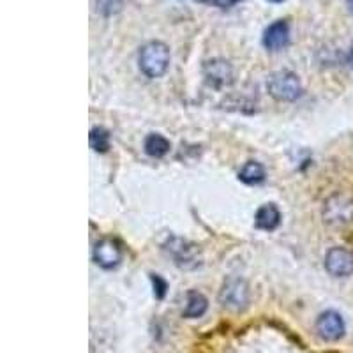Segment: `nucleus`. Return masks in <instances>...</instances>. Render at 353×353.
<instances>
[{"label":"nucleus","mask_w":353,"mask_h":353,"mask_svg":"<svg viewBox=\"0 0 353 353\" xmlns=\"http://www.w3.org/2000/svg\"><path fill=\"white\" fill-rule=\"evenodd\" d=\"M325 269L334 277H346L353 274V251L346 248H332L325 256Z\"/></svg>","instance_id":"0eeeda50"},{"label":"nucleus","mask_w":353,"mask_h":353,"mask_svg":"<svg viewBox=\"0 0 353 353\" xmlns=\"http://www.w3.org/2000/svg\"><path fill=\"white\" fill-rule=\"evenodd\" d=\"M122 256L124 254H122L121 245L112 241V239H103L94 248V261L99 265L101 269H115V267L121 265Z\"/></svg>","instance_id":"1a4fd4ad"},{"label":"nucleus","mask_w":353,"mask_h":353,"mask_svg":"<svg viewBox=\"0 0 353 353\" xmlns=\"http://www.w3.org/2000/svg\"><path fill=\"white\" fill-rule=\"evenodd\" d=\"M124 0H96V8L103 17H113L117 12H121Z\"/></svg>","instance_id":"dca6fc26"},{"label":"nucleus","mask_w":353,"mask_h":353,"mask_svg":"<svg viewBox=\"0 0 353 353\" xmlns=\"http://www.w3.org/2000/svg\"><path fill=\"white\" fill-rule=\"evenodd\" d=\"M352 62H353V52H352Z\"/></svg>","instance_id":"412c9836"},{"label":"nucleus","mask_w":353,"mask_h":353,"mask_svg":"<svg viewBox=\"0 0 353 353\" xmlns=\"http://www.w3.org/2000/svg\"><path fill=\"white\" fill-rule=\"evenodd\" d=\"M346 4H348V8L352 9V12H353V0H346Z\"/></svg>","instance_id":"6ab92c4d"},{"label":"nucleus","mask_w":353,"mask_h":353,"mask_svg":"<svg viewBox=\"0 0 353 353\" xmlns=\"http://www.w3.org/2000/svg\"><path fill=\"white\" fill-rule=\"evenodd\" d=\"M165 249L170 253V256L173 258V261H175V265L179 269L194 270L201 265L200 249H198V245L193 244V242L172 237L166 242Z\"/></svg>","instance_id":"39448f33"},{"label":"nucleus","mask_w":353,"mask_h":353,"mask_svg":"<svg viewBox=\"0 0 353 353\" xmlns=\"http://www.w3.org/2000/svg\"><path fill=\"white\" fill-rule=\"evenodd\" d=\"M270 2H283V0H270Z\"/></svg>","instance_id":"aec40b11"},{"label":"nucleus","mask_w":353,"mask_h":353,"mask_svg":"<svg viewBox=\"0 0 353 353\" xmlns=\"http://www.w3.org/2000/svg\"><path fill=\"white\" fill-rule=\"evenodd\" d=\"M207 309H209V301L205 297L203 293L196 292V290H191L188 292V297H185V305H184V318H201L205 313H207Z\"/></svg>","instance_id":"f8f14e48"},{"label":"nucleus","mask_w":353,"mask_h":353,"mask_svg":"<svg viewBox=\"0 0 353 353\" xmlns=\"http://www.w3.org/2000/svg\"><path fill=\"white\" fill-rule=\"evenodd\" d=\"M88 141H90V149L94 152L105 154L108 152L112 143H110V132L105 128H94L88 134Z\"/></svg>","instance_id":"2eb2a0df"},{"label":"nucleus","mask_w":353,"mask_h":353,"mask_svg":"<svg viewBox=\"0 0 353 353\" xmlns=\"http://www.w3.org/2000/svg\"><path fill=\"white\" fill-rule=\"evenodd\" d=\"M323 221L330 226H346L353 221V198L348 194H332L323 203Z\"/></svg>","instance_id":"20e7f679"},{"label":"nucleus","mask_w":353,"mask_h":353,"mask_svg":"<svg viewBox=\"0 0 353 353\" xmlns=\"http://www.w3.org/2000/svg\"><path fill=\"white\" fill-rule=\"evenodd\" d=\"M261 43L270 52L286 48L290 43V25L285 20H277L274 23H270L269 27L265 28Z\"/></svg>","instance_id":"9d476101"},{"label":"nucleus","mask_w":353,"mask_h":353,"mask_svg":"<svg viewBox=\"0 0 353 353\" xmlns=\"http://www.w3.org/2000/svg\"><path fill=\"white\" fill-rule=\"evenodd\" d=\"M170 149H172V143L163 134L154 132V134H149V137L145 138V152L149 154V156L165 157L170 152Z\"/></svg>","instance_id":"4468645a"},{"label":"nucleus","mask_w":353,"mask_h":353,"mask_svg":"<svg viewBox=\"0 0 353 353\" xmlns=\"http://www.w3.org/2000/svg\"><path fill=\"white\" fill-rule=\"evenodd\" d=\"M239 179L248 185H256L265 181V168L258 161H248L239 172Z\"/></svg>","instance_id":"ddd939ff"},{"label":"nucleus","mask_w":353,"mask_h":353,"mask_svg":"<svg viewBox=\"0 0 353 353\" xmlns=\"http://www.w3.org/2000/svg\"><path fill=\"white\" fill-rule=\"evenodd\" d=\"M217 299H219L221 307L226 309V311L242 313L244 309H248L249 301H251L249 285L241 277H230L221 286Z\"/></svg>","instance_id":"7ed1b4c3"},{"label":"nucleus","mask_w":353,"mask_h":353,"mask_svg":"<svg viewBox=\"0 0 353 353\" xmlns=\"http://www.w3.org/2000/svg\"><path fill=\"white\" fill-rule=\"evenodd\" d=\"M203 77L210 87L225 88L233 83V69L230 62L223 61V59H212V61L205 62Z\"/></svg>","instance_id":"6e6552de"},{"label":"nucleus","mask_w":353,"mask_h":353,"mask_svg":"<svg viewBox=\"0 0 353 353\" xmlns=\"http://www.w3.org/2000/svg\"><path fill=\"white\" fill-rule=\"evenodd\" d=\"M267 90L274 99L281 101V103H293L304 92L301 80L292 71L272 72L267 80Z\"/></svg>","instance_id":"f03ea898"},{"label":"nucleus","mask_w":353,"mask_h":353,"mask_svg":"<svg viewBox=\"0 0 353 353\" xmlns=\"http://www.w3.org/2000/svg\"><path fill=\"white\" fill-rule=\"evenodd\" d=\"M138 64L147 78L165 77L170 68V48L161 41H150L140 50Z\"/></svg>","instance_id":"f257e3e1"},{"label":"nucleus","mask_w":353,"mask_h":353,"mask_svg":"<svg viewBox=\"0 0 353 353\" xmlns=\"http://www.w3.org/2000/svg\"><path fill=\"white\" fill-rule=\"evenodd\" d=\"M205 2L217 6V8H232V6L239 4L241 0H205Z\"/></svg>","instance_id":"a211bd4d"},{"label":"nucleus","mask_w":353,"mask_h":353,"mask_svg":"<svg viewBox=\"0 0 353 353\" xmlns=\"http://www.w3.org/2000/svg\"><path fill=\"white\" fill-rule=\"evenodd\" d=\"M254 225L258 230L263 232H274L277 226L281 225V212L274 203H267L260 207L254 216Z\"/></svg>","instance_id":"9b49d317"},{"label":"nucleus","mask_w":353,"mask_h":353,"mask_svg":"<svg viewBox=\"0 0 353 353\" xmlns=\"http://www.w3.org/2000/svg\"><path fill=\"white\" fill-rule=\"evenodd\" d=\"M314 330H316L318 337L327 343L339 341L346 332L345 320L336 311H325L318 316L316 323H314Z\"/></svg>","instance_id":"423d86ee"},{"label":"nucleus","mask_w":353,"mask_h":353,"mask_svg":"<svg viewBox=\"0 0 353 353\" xmlns=\"http://www.w3.org/2000/svg\"><path fill=\"white\" fill-rule=\"evenodd\" d=\"M150 281H152L156 299H159V301L161 299H165L166 292H168V283H166L161 276H157V274H150Z\"/></svg>","instance_id":"f3484780"}]
</instances>
